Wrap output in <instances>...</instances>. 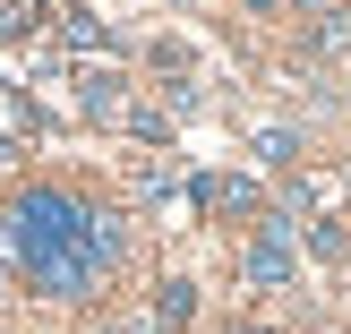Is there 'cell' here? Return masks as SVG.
Returning a JSON list of instances; mask_svg holds the SVG:
<instances>
[{
  "instance_id": "9c48e42d",
  "label": "cell",
  "mask_w": 351,
  "mask_h": 334,
  "mask_svg": "<svg viewBox=\"0 0 351 334\" xmlns=\"http://www.w3.org/2000/svg\"><path fill=\"white\" fill-rule=\"evenodd\" d=\"M129 129L146 137V146H163V137H171V112H146V103H137V112H129Z\"/></svg>"
},
{
  "instance_id": "8fae6325",
  "label": "cell",
  "mask_w": 351,
  "mask_h": 334,
  "mask_svg": "<svg viewBox=\"0 0 351 334\" xmlns=\"http://www.w3.org/2000/svg\"><path fill=\"white\" fill-rule=\"evenodd\" d=\"M291 9H308V17L326 26V17H343V0H291Z\"/></svg>"
},
{
  "instance_id": "7a4b0ae2",
  "label": "cell",
  "mask_w": 351,
  "mask_h": 334,
  "mask_svg": "<svg viewBox=\"0 0 351 334\" xmlns=\"http://www.w3.org/2000/svg\"><path fill=\"white\" fill-rule=\"evenodd\" d=\"M240 274H249L257 291H283L291 274H300V257H291V215H257V240L240 249Z\"/></svg>"
},
{
  "instance_id": "277c9868",
  "label": "cell",
  "mask_w": 351,
  "mask_h": 334,
  "mask_svg": "<svg viewBox=\"0 0 351 334\" xmlns=\"http://www.w3.org/2000/svg\"><path fill=\"white\" fill-rule=\"evenodd\" d=\"M146 309H154V326H163V334H180L189 318H197V283H154Z\"/></svg>"
},
{
  "instance_id": "6da1fadb",
  "label": "cell",
  "mask_w": 351,
  "mask_h": 334,
  "mask_svg": "<svg viewBox=\"0 0 351 334\" xmlns=\"http://www.w3.org/2000/svg\"><path fill=\"white\" fill-rule=\"evenodd\" d=\"M0 266H17L51 300H77L120 266V215L86 206L77 189H17L0 206Z\"/></svg>"
},
{
  "instance_id": "30bf717a",
  "label": "cell",
  "mask_w": 351,
  "mask_h": 334,
  "mask_svg": "<svg viewBox=\"0 0 351 334\" xmlns=\"http://www.w3.org/2000/svg\"><path fill=\"white\" fill-rule=\"evenodd\" d=\"M103 334H163V326H154V309H120V318H103Z\"/></svg>"
},
{
  "instance_id": "8992f818",
  "label": "cell",
  "mask_w": 351,
  "mask_h": 334,
  "mask_svg": "<svg viewBox=\"0 0 351 334\" xmlns=\"http://www.w3.org/2000/svg\"><path fill=\"white\" fill-rule=\"evenodd\" d=\"M249 154H257L266 171H291V163H300V137H291V129H257V137H249Z\"/></svg>"
},
{
  "instance_id": "ba28073f",
  "label": "cell",
  "mask_w": 351,
  "mask_h": 334,
  "mask_svg": "<svg viewBox=\"0 0 351 334\" xmlns=\"http://www.w3.org/2000/svg\"><path fill=\"white\" fill-rule=\"evenodd\" d=\"M215 206L223 215H257V180H215Z\"/></svg>"
},
{
  "instance_id": "7c38bea8",
  "label": "cell",
  "mask_w": 351,
  "mask_h": 334,
  "mask_svg": "<svg viewBox=\"0 0 351 334\" xmlns=\"http://www.w3.org/2000/svg\"><path fill=\"white\" fill-rule=\"evenodd\" d=\"M9 163H17V146H9V137H0V171H9Z\"/></svg>"
},
{
  "instance_id": "3957f363",
  "label": "cell",
  "mask_w": 351,
  "mask_h": 334,
  "mask_svg": "<svg viewBox=\"0 0 351 334\" xmlns=\"http://www.w3.org/2000/svg\"><path fill=\"white\" fill-rule=\"evenodd\" d=\"M77 112L86 120H120V112H129V95H120L112 69H86V77H77Z\"/></svg>"
},
{
  "instance_id": "5b68a950",
  "label": "cell",
  "mask_w": 351,
  "mask_h": 334,
  "mask_svg": "<svg viewBox=\"0 0 351 334\" xmlns=\"http://www.w3.org/2000/svg\"><path fill=\"white\" fill-rule=\"evenodd\" d=\"M60 43H69V51H103V43H112V26H103L95 9H60Z\"/></svg>"
},
{
  "instance_id": "4fadbf2b",
  "label": "cell",
  "mask_w": 351,
  "mask_h": 334,
  "mask_svg": "<svg viewBox=\"0 0 351 334\" xmlns=\"http://www.w3.org/2000/svg\"><path fill=\"white\" fill-rule=\"evenodd\" d=\"M240 334H274V326H240Z\"/></svg>"
},
{
  "instance_id": "52a82bcc",
  "label": "cell",
  "mask_w": 351,
  "mask_h": 334,
  "mask_svg": "<svg viewBox=\"0 0 351 334\" xmlns=\"http://www.w3.org/2000/svg\"><path fill=\"white\" fill-rule=\"evenodd\" d=\"M129 198H171V163H129Z\"/></svg>"
}]
</instances>
